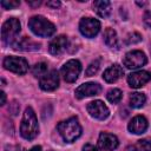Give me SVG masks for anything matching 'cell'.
I'll use <instances>...</instances> for the list:
<instances>
[{"mask_svg":"<svg viewBox=\"0 0 151 151\" xmlns=\"http://www.w3.org/2000/svg\"><path fill=\"white\" fill-rule=\"evenodd\" d=\"M38 133H39V125L37 120V116L32 107H26L20 124V134L25 139L32 140L38 136Z\"/></svg>","mask_w":151,"mask_h":151,"instance_id":"cell-1","label":"cell"},{"mask_svg":"<svg viewBox=\"0 0 151 151\" xmlns=\"http://www.w3.org/2000/svg\"><path fill=\"white\" fill-rule=\"evenodd\" d=\"M57 130L59 131L63 139L67 143L74 142L81 134V126L77 117H71L66 120L60 122L57 125Z\"/></svg>","mask_w":151,"mask_h":151,"instance_id":"cell-2","label":"cell"},{"mask_svg":"<svg viewBox=\"0 0 151 151\" xmlns=\"http://www.w3.org/2000/svg\"><path fill=\"white\" fill-rule=\"evenodd\" d=\"M29 29L38 37L47 38L55 33V26L42 15H34L28 20Z\"/></svg>","mask_w":151,"mask_h":151,"instance_id":"cell-3","label":"cell"},{"mask_svg":"<svg viewBox=\"0 0 151 151\" xmlns=\"http://www.w3.org/2000/svg\"><path fill=\"white\" fill-rule=\"evenodd\" d=\"M20 21L15 18H9L6 20L1 28V38L2 41L7 45H13L17 41V37L20 32Z\"/></svg>","mask_w":151,"mask_h":151,"instance_id":"cell-4","label":"cell"},{"mask_svg":"<svg viewBox=\"0 0 151 151\" xmlns=\"http://www.w3.org/2000/svg\"><path fill=\"white\" fill-rule=\"evenodd\" d=\"M147 59L144 52L139 51V50H133L127 52L124 58H123V64L125 67L130 68V70H136L142 66H144L146 64Z\"/></svg>","mask_w":151,"mask_h":151,"instance_id":"cell-5","label":"cell"},{"mask_svg":"<svg viewBox=\"0 0 151 151\" xmlns=\"http://www.w3.org/2000/svg\"><path fill=\"white\" fill-rule=\"evenodd\" d=\"M4 67L17 74H25L28 71V63L25 58L9 55L4 59Z\"/></svg>","mask_w":151,"mask_h":151,"instance_id":"cell-6","label":"cell"},{"mask_svg":"<svg viewBox=\"0 0 151 151\" xmlns=\"http://www.w3.org/2000/svg\"><path fill=\"white\" fill-rule=\"evenodd\" d=\"M60 72H61V76L65 81L74 83L81 72V64L77 59H71L61 67Z\"/></svg>","mask_w":151,"mask_h":151,"instance_id":"cell-7","label":"cell"},{"mask_svg":"<svg viewBox=\"0 0 151 151\" xmlns=\"http://www.w3.org/2000/svg\"><path fill=\"white\" fill-rule=\"evenodd\" d=\"M79 31L86 38H93L100 31V22L93 18H83L79 22Z\"/></svg>","mask_w":151,"mask_h":151,"instance_id":"cell-8","label":"cell"},{"mask_svg":"<svg viewBox=\"0 0 151 151\" xmlns=\"http://www.w3.org/2000/svg\"><path fill=\"white\" fill-rule=\"evenodd\" d=\"M87 112L90 113L91 117L98 119V120H104L109 117L110 111L107 109V106L101 101V100H93L90 101L86 106Z\"/></svg>","mask_w":151,"mask_h":151,"instance_id":"cell-9","label":"cell"},{"mask_svg":"<svg viewBox=\"0 0 151 151\" xmlns=\"http://www.w3.org/2000/svg\"><path fill=\"white\" fill-rule=\"evenodd\" d=\"M151 80V73L144 70L132 72L127 76V83L133 88H139Z\"/></svg>","mask_w":151,"mask_h":151,"instance_id":"cell-10","label":"cell"},{"mask_svg":"<svg viewBox=\"0 0 151 151\" xmlns=\"http://www.w3.org/2000/svg\"><path fill=\"white\" fill-rule=\"evenodd\" d=\"M100 91H101V86L98 83H85L76 88L74 94H76V98L83 99L85 97L97 96L100 93Z\"/></svg>","mask_w":151,"mask_h":151,"instance_id":"cell-11","label":"cell"},{"mask_svg":"<svg viewBox=\"0 0 151 151\" xmlns=\"http://www.w3.org/2000/svg\"><path fill=\"white\" fill-rule=\"evenodd\" d=\"M39 86L44 91H54L59 86V74L55 70L47 72L42 78H40Z\"/></svg>","mask_w":151,"mask_h":151,"instance_id":"cell-12","label":"cell"},{"mask_svg":"<svg viewBox=\"0 0 151 151\" xmlns=\"http://www.w3.org/2000/svg\"><path fill=\"white\" fill-rule=\"evenodd\" d=\"M98 145L104 151H113V150H116L118 147L119 142H118V138L114 134L107 133V132H103V133L99 134Z\"/></svg>","mask_w":151,"mask_h":151,"instance_id":"cell-13","label":"cell"},{"mask_svg":"<svg viewBox=\"0 0 151 151\" xmlns=\"http://www.w3.org/2000/svg\"><path fill=\"white\" fill-rule=\"evenodd\" d=\"M67 44H68V40L66 35H58L50 42L48 51L53 55H59L67 48Z\"/></svg>","mask_w":151,"mask_h":151,"instance_id":"cell-14","label":"cell"},{"mask_svg":"<svg viewBox=\"0 0 151 151\" xmlns=\"http://www.w3.org/2000/svg\"><path fill=\"white\" fill-rule=\"evenodd\" d=\"M127 129L131 133L134 134H142L147 129V120L143 116H136L131 119V122L127 125Z\"/></svg>","mask_w":151,"mask_h":151,"instance_id":"cell-15","label":"cell"},{"mask_svg":"<svg viewBox=\"0 0 151 151\" xmlns=\"http://www.w3.org/2000/svg\"><path fill=\"white\" fill-rule=\"evenodd\" d=\"M124 76V70L120 65L118 64H113L112 66H110L109 68L105 70L103 78L106 83H114L117 81L119 78H122Z\"/></svg>","mask_w":151,"mask_h":151,"instance_id":"cell-16","label":"cell"},{"mask_svg":"<svg viewBox=\"0 0 151 151\" xmlns=\"http://www.w3.org/2000/svg\"><path fill=\"white\" fill-rule=\"evenodd\" d=\"M12 46L14 50H20V51H37L40 48V44L34 42L26 37H24L20 40H17Z\"/></svg>","mask_w":151,"mask_h":151,"instance_id":"cell-17","label":"cell"},{"mask_svg":"<svg viewBox=\"0 0 151 151\" xmlns=\"http://www.w3.org/2000/svg\"><path fill=\"white\" fill-rule=\"evenodd\" d=\"M104 41L107 47L112 50H118L119 48V40L117 37V33L113 28H106L104 32Z\"/></svg>","mask_w":151,"mask_h":151,"instance_id":"cell-18","label":"cell"},{"mask_svg":"<svg viewBox=\"0 0 151 151\" xmlns=\"http://www.w3.org/2000/svg\"><path fill=\"white\" fill-rule=\"evenodd\" d=\"M93 8L100 18H107L111 14V4L106 0H98L93 2Z\"/></svg>","mask_w":151,"mask_h":151,"instance_id":"cell-19","label":"cell"},{"mask_svg":"<svg viewBox=\"0 0 151 151\" xmlns=\"http://www.w3.org/2000/svg\"><path fill=\"white\" fill-rule=\"evenodd\" d=\"M130 106L133 107V109H139V107H143L145 101H146V97L144 93H140V92H134L130 96Z\"/></svg>","mask_w":151,"mask_h":151,"instance_id":"cell-20","label":"cell"},{"mask_svg":"<svg viewBox=\"0 0 151 151\" xmlns=\"http://www.w3.org/2000/svg\"><path fill=\"white\" fill-rule=\"evenodd\" d=\"M32 73L37 78H42L47 73V64L45 63H38L32 67Z\"/></svg>","mask_w":151,"mask_h":151,"instance_id":"cell-21","label":"cell"},{"mask_svg":"<svg viewBox=\"0 0 151 151\" xmlns=\"http://www.w3.org/2000/svg\"><path fill=\"white\" fill-rule=\"evenodd\" d=\"M106 98H107V100H109L110 103L117 104V103H119L120 99H122V91H120L119 88H111V90L107 92Z\"/></svg>","mask_w":151,"mask_h":151,"instance_id":"cell-22","label":"cell"},{"mask_svg":"<svg viewBox=\"0 0 151 151\" xmlns=\"http://www.w3.org/2000/svg\"><path fill=\"white\" fill-rule=\"evenodd\" d=\"M99 67H100V58H98V59H96V60H93L88 66H87V68H86V72H85V74L87 76V77H91V76H94L97 72H98V70H99Z\"/></svg>","mask_w":151,"mask_h":151,"instance_id":"cell-23","label":"cell"},{"mask_svg":"<svg viewBox=\"0 0 151 151\" xmlns=\"http://www.w3.org/2000/svg\"><path fill=\"white\" fill-rule=\"evenodd\" d=\"M139 151H151V138H144L136 144Z\"/></svg>","mask_w":151,"mask_h":151,"instance_id":"cell-24","label":"cell"},{"mask_svg":"<svg viewBox=\"0 0 151 151\" xmlns=\"http://www.w3.org/2000/svg\"><path fill=\"white\" fill-rule=\"evenodd\" d=\"M142 40V35L137 32H132V33H129L125 38V44L127 45H131V44H137Z\"/></svg>","mask_w":151,"mask_h":151,"instance_id":"cell-25","label":"cell"},{"mask_svg":"<svg viewBox=\"0 0 151 151\" xmlns=\"http://www.w3.org/2000/svg\"><path fill=\"white\" fill-rule=\"evenodd\" d=\"M20 5V1H1V6L6 9H12V8H15Z\"/></svg>","mask_w":151,"mask_h":151,"instance_id":"cell-26","label":"cell"},{"mask_svg":"<svg viewBox=\"0 0 151 151\" xmlns=\"http://www.w3.org/2000/svg\"><path fill=\"white\" fill-rule=\"evenodd\" d=\"M143 20H144V24L151 28V11H146L144 13V17H143Z\"/></svg>","mask_w":151,"mask_h":151,"instance_id":"cell-27","label":"cell"},{"mask_svg":"<svg viewBox=\"0 0 151 151\" xmlns=\"http://www.w3.org/2000/svg\"><path fill=\"white\" fill-rule=\"evenodd\" d=\"M83 151H99V150L92 144H85L83 147Z\"/></svg>","mask_w":151,"mask_h":151,"instance_id":"cell-28","label":"cell"},{"mask_svg":"<svg viewBox=\"0 0 151 151\" xmlns=\"http://www.w3.org/2000/svg\"><path fill=\"white\" fill-rule=\"evenodd\" d=\"M6 151H21V147L18 145H15V146L9 145V146H6Z\"/></svg>","mask_w":151,"mask_h":151,"instance_id":"cell-29","label":"cell"},{"mask_svg":"<svg viewBox=\"0 0 151 151\" xmlns=\"http://www.w3.org/2000/svg\"><path fill=\"white\" fill-rule=\"evenodd\" d=\"M47 6H50V7H59L60 6V2L59 1H47Z\"/></svg>","mask_w":151,"mask_h":151,"instance_id":"cell-30","label":"cell"},{"mask_svg":"<svg viewBox=\"0 0 151 151\" xmlns=\"http://www.w3.org/2000/svg\"><path fill=\"white\" fill-rule=\"evenodd\" d=\"M0 96H1V105H5V103H6V93L4 91H1Z\"/></svg>","mask_w":151,"mask_h":151,"instance_id":"cell-31","label":"cell"},{"mask_svg":"<svg viewBox=\"0 0 151 151\" xmlns=\"http://www.w3.org/2000/svg\"><path fill=\"white\" fill-rule=\"evenodd\" d=\"M126 151H139V150H138V147H137L136 144H134V145H130V146H127Z\"/></svg>","mask_w":151,"mask_h":151,"instance_id":"cell-32","label":"cell"},{"mask_svg":"<svg viewBox=\"0 0 151 151\" xmlns=\"http://www.w3.org/2000/svg\"><path fill=\"white\" fill-rule=\"evenodd\" d=\"M27 4H29L31 6H39V5L41 4V1H35V2H33V1H27Z\"/></svg>","mask_w":151,"mask_h":151,"instance_id":"cell-33","label":"cell"},{"mask_svg":"<svg viewBox=\"0 0 151 151\" xmlns=\"http://www.w3.org/2000/svg\"><path fill=\"white\" fill-rule=\"evenodd\" d=\"M29 151H41V146H34V147H32Z\"/></svg>","mask_w":151,"mask_h":151,"instance_id":"cell-34","label":"cell"},{"mask_svg":"<svg viewBox=\"0 0 151 151\" xmlns=\"http://www.w3.org/2000/svg\"><path fill=\"white\" fill-rule=\"evenodd\" d=\"M137 5H139V6H145L146 2H137Z\"/></svg>","mask_w":151,"mask_h":151,"instance_id":"cell-35","label":"cell"},{"mask_svg":"<svg viewBox=\"0 0 151 151\" xmlns=\"http://www.w3.org/2000/svg\"><path fill=\"white\" fill-rule=\"evenodd\" d=\"M50 151H51V150H50Z\"/></svg>","mask_w":151,"mask_h":151,"instance_id":"cell-36","label":"cell"}]
</instances>
